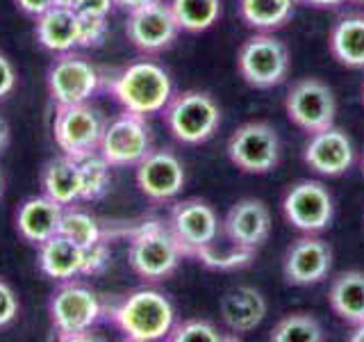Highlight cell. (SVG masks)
<instances>
[{
    "label": "cell",
    "mask_w": 364,
    "mask_h": 342,
    "mask_svg": "<svg viewBox=\"0 0 364 342\" xmlns=\"http://www.w3.org/2000/svg\"><path fill=\"white\" fill-rule=\"evenodd\" d=\"M107 317L125 340L157 342L166 340L176 324V308L157 288H136L107 308Z\"/></svg>",
    "instance_id": "1"
},
{
    "label": "cell",
    "mask_w": 364,
    "mask_h": 342,
    "mask_svg": "<svg viewBox=\"0 0 364 342\" xmlns=\"http://www.w3.org/2000/svg\"><path fill=\"white\" fill-rule=\"evenodd\" d=\"M107 89L125 112L141 117L164 112L173 98V80L162 64L153 60H136L123 66L109 78Z\"/></svg>",
    "instance_id": "2"
},
{
    "label": "cell",
    "mask_w": 364,
    "mask_h": 342,
    "mask_svg": "<svg viewBox=\"0 0 364 342\" xmlns=\"http://www.w3.org/2000/svg\"><path fill=\"white\" fill-rule=\"evenodd\" d=\"M105 315L107 308L102 306L98 292L77 279L62 281L48 299L50 326L60 340H91V331Z\"/></svg>",
    "instance_id": "3"
},
{
    "label": "cell",
    "mask_w": 364,
    "mask_h": 342,
    "mask_svg": "<svg viewBox=\"0 0 364 342\" xmlns=\"http://www.w3.org/2000/svg\"><path fill=\"white\" fill-rule=\"evenodd\" d=\"M182 258L185 254H182L176 235L162 219H146L130 231L128 260L139 279L159 283L173 276Z\"/></svg>",
    "instance_id": "4"
},
{
    "label": "cell",
    "mask_w": 364,
    "mask_h": 342,
    "mask_svg": "<svg viewBox=\"0 0 364 342\" xmlns=\"http://www.w3.org/2000/svg\"><path fill=\"white\" fill-rule=\"evenodd\" d=\"M164 123L176 142L200 146L210 142L221 125V108L208 91L187 89L173 94L164 108Z\"/></svg>",
    "instance_id": "5"
},
{
    "label": "cell",
    "mask_w": 364,
    "mask_h": 342,
    "mask_svg": "<svg viewBox=\"0 0 364 342\" xmlns=\"http://www.w3.org/2000/svg\"><path fill=\"white\" fill-rule=\"evenodd\" d=\"M289 51L271 32L248 37L237 53V68L244 83L255 89H273L289 76Z\"/></svg>",
    "instance_id": "6"
},
{
    "label": "cell",
    "mask_w": 364,
    "mask_h": 342,
    "mask_svg": "<svg viewBox=\"0 0 364 342\" xmlns=\"http://www.w3.org/2000/svg\"><path fill=\"white\" fill-rule=\"evenodd\" d=\"M228 157L244 174H269L280 165L282 144L278 130L267 121L242 123L228 140Z\"/></svg>",
    "instance_id": "7"
},
{
    "label": "cell",
    "mask_w": 364,
    "mask_h": 342,
    "mask_svg": "<svg viewBox=\"0 0 364 342\" xmlns=\"http://www.w3.org/2000/svg\"><path fill=\"white\" fill-rule=\"evenodd\" d=\"M153 151V130L141 114L125 112L107 121L98 153L109 162L112 169L136 167Z\"/></svg>",
    "instance_id": "8"
},
{
    "label": "cell",
    "mask_w": 364,
    "mask_h": 342,
    "mask_svg": "<svg viewBox=\"0 0 364 342\" xmlns=\"http://www.w3.org/2000/svg\"><path fill=\"white\" fill-rule=\"evenodd\" d=\"M105 125L107 119L102 117V112L91 108L89 103L60 105L53 119V137L64 155L80 160L98 151Z\"/></svg>",
    "instance_id": "9"
},
{
    "label": "cell",
    "mask_w": 364,
    "mask_h": 342,
    "mask_svg": "<svg viewBox=\"0 0 364 342\" xmlns=\"http://www.w3.org/2000/svg\"><path fill=\"white\" fill-rule=\"evenodd\" d=\"M282 214L296 231L318 235L335 219V199L321 180H296L282 197Z\"/></svg>",
    "instance_id": "10"
},
{
    "label": "cell",
    "mask_w": 364,
    "mask_h": 342,
    "mask_svg": "<svg viewBox=\"0 0 364 342\" xmlns=\"http://www.w3.org/2000/svg\"><path fill=\"white\" fill-rule=\"evenodd\" d=\"M284 110H287V117L296 128L312 135L335 125L337 98L335 91L323 80L303 78L289 87L287 98H284Z\"/></svg>",
    "instance_id": "11"
},
{
    "label": "cell",
    "mask_w": 364,
    "mask_h": 342,
    "mask_svg": "<svg viewBox=\"0 0 364 342\" xmlns=\"http://www.w3.org/2000/svg\"><path fill=\"white\" fill-rule=\"evenodd\" d=\"M168 228L176 235L185 258H196L200 251L219 242L221 222L208 201L185 199L171 208Z\"/></svg>",
    "instance_id": "12"
},
{
    "label": "cell",
    "mask_w": 364,
    "mask_h": 342,
    "mask_svg": "<svg viewBox=\"0 0 364 342\" xmlns=\"http://www.w3.org/2000/svg\"><path fill=\"white\" fill-rule=\"evenodd\" d=\"M46 80H48V94L57 108L89 103L102 83L98 68L73 51L55 57Z\"/></svg>",
    "instance_id": "13"
},
{
    "label": "cell",
    "mask_w": 364,
    "mask_h": 342,
    "mask_svg": "<svg viewBox=\"0 0 364 342\" xmlns=\"http://www.w3.org/2000/svg\"><path fill=\"white\" fill-rule=\"evenodd\" d=\"M134 169L136 187L151 203H168L185 190V162L171 148H153Z\"/></svg>",
    "instance_id": "14"
},
{
    "label": "cell",
    "mask_w": 364,
    "mask_h": 342,
    "mask_svg": "<svg viewBox=\"0 0 364 342\" xmlns=\"http://www.w3.org/2000/svg\"><path fill=\"white\" fill-rule=\"evenodd\" d=\"M125 34H128V41L136 51L146 55H157L168 51L176 43L180 26L173 11H171V5L164 3V0H155V3L146 7L128 11Z\"/></svg>",
    "instance_id": "15"
},
{
    "label": "cell",
    "mask_w": 364,
    "mask_h": 342,
    "mask_svg": "<svg viewBox=\"0 0 364 342\" xmlns=\"http://www.w3.org/2000/svg\"><path fill=\"white\" fill-rule=\"evenodd\" d=\"M333 269V249L314 233L294 239L282 256V276L289 285L310 288L328 279Z\"/></svg>",
    "instance_id": "16"
},
{
    "label": "cell",
    "mask_w": 364,
    "mask_h": 342,
    "mask_svg": "<svg viewBox=\"0 0 364 342\" xmlns=\"http://www.w3.org/2000/svg\"><path fill=\"white\" fill-rule=\"evenodd\" d=\"M303 162L328 178L344 176L355 162V146L350 135L337 125L312 133L303 146Z\"/></svg>",
    "instance_id": "17"
},
{
    "label": "cell",
    "mask_w": 364,
    "mask_h": 342,
    "mask_svg": "<svg viewBox=\"0 0 364 342\" xmlns=\"http://www.w3.org/2000/svg\"><path fill=\"white\" fill-rule=\"evenodd\" d=\"M228 244L257 254L271 235V210L262 199H239L221 222Z\"/></svg>",
    "instance_id": "18"
},
{
    "label": "cell",
    "mask_w": 364,
    "mask_h": 342,
    "mask_svg": "<svg viewBox=\"0 0 364 342\" xmlns=\"http://www.w3.org/2000/svg\"><path fill=\"white\" fill-rule=\"evenodd\" d=\"M223 324L232 333H250L267 317V299L253 285H235L221 296L219 304Z\"/></svg>",
    "instance_id": "19"
},
{
    "label": "cell",
    "mask_w": 364,
    "mask_h": 342,
    "mask_svg": "<svg viewBox=\"0 0 364 342\" xmlns=\"http://www.w3.org/2000/svg\"><path fill=\"white\" fill-rule=\"evenodd\" d=\"M64 205L50 197H28L16 210V231L26 242L39 247L46 239L60 233Z\"/></svg>",
    "instance_id": "20"
},
{
    "label": "cell",
    "mask_w": 364,
    "mask_h": 342,
    "mask_svg": "<svg viewBox=\"0 0 364 342\" xmlns=\"http://www.w3.org/2000/svg\"><path fill=\"white\" fill-rule=\"evenodd\" d=\"M34 21V34L41 48L55 55L80 48V14L68 5H55Z\"/></svg>",
    "instance_id": "21"
},
{
    "label": "cell",
    "mask_w": 364,
    "mask_h": 342,
    "mask_svg": "<svg viewBox=\"0 0 364 342\" xmlns=\"http://www.w3.org/2000/svg\"><path fill=\"white\" fill-rule=\"evenodd\" d=\"M37 260H39V269L48 279L57 283L73 281L77 276H82L85 249L77 247L66 235L57 233L37 247Z\"/></svg>",
    "instance_id": "22"
},
{
    "label": "cell",
    "mask_w": 364,
    "mask_h": 342,
    "mask_svg": "<svg viewBox=\"0 0 364 342\" xmlns=\"http://www.w3.org/2000/svg\"><path fill=\"white\" fill-rule=\"evenodd\" d=\"M41 190L60 205H73L82 201V178L80 162L71 155L50 157L41 169Z\"/></svg>",
    "instance_id": "23"
},
{
    "label": "cell",
    "mask_w": 364,
    "mask_h": 342,
    "mask_svg": "<svg viewBox=\"0 0 364 342\" xmlns=\"http://www.w3.org/2000/svg\"><path fill=\"white\" fill-rule=\"evenodd\" d=\"M328 304L333 313L350 326L364 322V271L346 269L330 281Z\"/></svg>",
    "instance_id": "24"
},
{
    "label": "cell",
    "mask_w": 364,
    "mask_h": 342,
    "mask_svg": "<svg viewBox=\"0 0 364 342\" xmlns=\"http://www.w3.org/2000/svg\"><path fill=\"white\" fill-rule=\"evenodd\" d=\"M328 46L341 66L364 71V14L353 11V14L341 16L330 28Z\"/></svg>",
    "instance_id": "25"
},
{
    "label": "cell",
    "mask_w": 364,
    "mask_h": 342,
    "mask_svg": "<svg viewBox=\"0 0 364 342\" xmlns=\"http://www.w3.org/2000/svg\"><path fill=\"white\" fill-rule=\"evenodd\" d=\"M296 5V0H239V16L257 32H273L291 21Z\"/></svg>",
    "instance_id": "26"
},
{
    "label": "cell",
    "mask_w": 364,
    "mask_h": 342,
    "mask_svg": "<svg viewBox=\"0 0 364 342\" xmlns=\"http://www.w3.org/2000/svg\"><path fill=\"white\" fill-rule=\"evenodd\" d=\"M171 11L180 30L198 34L221 19V0H171Z\"/></svg>",
    "instance_id": "27"
},
{
    "label": "cell",
    "mask_w": 364,
    "mask_h": 342,
    "mask_svg": "<svg viewBox=\"0 0 364 342\" xmlns=\"http://www.w3.org/2000/svg\"><path fill=\"white\" fill-rule=\"evenodd\" d=\"M60 233L66 235L68 239H73L77 247L89 249L105 239V233L98 224V219L89 210L80 208V205H64L62 212V224H60Z\"/></svg>",
    "instance_id": "28"
},
{
    "label": "cell",
    "mask_w": 364,
    "mask_h": 342,
    "mask_svg": "<svg viewBox=\"0 0 364 342\" xmlns=\"http://www.w3.org/2000/svg\"><path fill=\"white\" fill-rule=\"evenodd\" d=\"M271 342H323L326 333L321 322L312 313H289L271 328Z\"/></svg>",
    "instance_id": "29"
},
{
    "label": "cell",
    "mask_w": 364,
    "mask_h": 342,
    "mask_svg": "<svg viewBox=\"0 0 364 342\" xmlns=\"http://www.w3.org/2000/svg\"><path fill=\"white\" fill-rule=\"evenodd\" d=\"M82 178V201H98L105 197L112 182V167L98 151L77 160Z\"/></svg>",
    "instance_id": "30"
},
{
    "label": "cell",
    "mask_w": 364,
    "mask_h": 342,
    "mask_svg": "<svg viewBox=\"0 0 364 342\" xmlns=\"http://www.w3.org/2000/svg\"><path fill=\"white\" fill-rule=\"evenodd\" d=\"M171 342H223L228 340L219 328L208 319H185V322L173 324L168 338Z\"/></svg>",
    "instance_id": "31"
},
{
    "label": "cell",
    "mask_w": 364,
    "mask_h": 342,
    "mask_svg": "<svg viewBox=\"0 0 364 342\" xmlns=\"http://www.w3.org/2000/svg\"><path fill=\"white\" fill-rule=\"evenodd\" d=\"M253 251H246V249H237V247H228V251H216V244L200 251L196 256L198 262H203L205 267L210 269H219V271H230V269H239V267H246L250 265L253 260Z\"/></svg>",
    "instance_id": "32"
},
{
    "label": "cell",
    "mask_w": 364,
    "mask_h": 342,
    "mask_svg": "<svg viewBox=\"0 0 364 342\" xmlns=\"http://www.w3.org/2000/svg\"><path fill=\"white\" fill-rule=\"evenodd\" d=\"M107 37V16H80V48H98Z\"/></svg>",
    "instance_id": "33"
},
{
    "label": "cell",
    "mask_w": 364,
    "mask_h": 342,
    "mask_svg": "<svg viewBox=\"0 0 364 342\" xmlns=\"http://www.w3.org/2000/svg\"><path fill=\"white\" fill-rule=\"evenodd\" d=\"M18 311H21V304H18L14 288L0 276V331L7 328L9 324H14Z\"/></svg>",
    "instance_id": "34"
},
{
    "label": "cell",
    "mask_w": 364,
    "mask_h": 342,
    "mask_svg": "<svg viewBox=\"0 0 364 342\" xmlns=\"http://www.w3.org/2000/svg\"><path fill=\"white\" fill-rule=\"evenodd\" d=\"M109 247H107V239L85 249V265H82V276H96L102 269L109 265Z\"/></svg>",
    "instance_id": "35"
},
{
    "label": "cell",
    "mask_w": 364,
    "mask_h": 342,
    "mask_svg": "<svg viewBox=\"0 0 364 342\" xmlns=\"http://www.w3.org/2000/svg\"><path fill=\"white\" fill-rule=\"evenodd\" d=\"M80 16H109V11L117 7L114 0H64Z\"/></svg>",
    "instance_id": "36"
},
{
    "label": "cell",
    "mask_w": 364,
    "mask_h": 342,
    "mask_svg": "<svg viewBox=\"0 0 364 342\" xmlns=\"http://www.w3.org/2000/svg\"><path fill=\"white\" fill-rule=\"evenodd\" d=\"M18 83V76H16V68L11 64L9 57L0 51V100H5L11 91L16 89Z\"/></svg>",
    "instance_id": "37"
},
{
    "label": "cell",
    "mask_w": 364,
    "mask_h": 342,
    "mask_svg": "<svg viewBox=\"0 0 364 342\" xmlns=\"http://www.w3.org/2000/svg\"><path fill=\"white\" fill-rule=\"evenodd\" d=\"M14 3H16V7L23 11V14L37 19V16L43 14V11H48L50 7L60 5L62 0H14Z\"/></svg>",
    "instance_id": "38"
},
{
    "label": "cell",
    "mask_w": 364,
    "mask_h": 342,
    "mask_svg": "<svg viewBox=\"0 0 364 342\" xmlns=\"http://www.w3.org/2000/svg\"><path fill=\"white\" fill-rule=\"evenodd\" d=\"M296 3L307 5V7H314V9H335L339 5L348 3V0H296Z\"/></svg>",
    "instance_id": "39"
},
{
    "label": "cell",
    "mask_w": 364,
    "mask_h": 342,
    "mask_svg": "<svg viewBox=\"0 0 364 342\" xmlns=\"http://www.w3.org/2000/svg\"><path fill=\"white\" fill-rule=\"evenodd\" d=\"M151 3H155V0H114V5L121 7L123 11H134V9L146 7V5H151Z\"/></svg>",
    "instance_id": "40"
},
{
    "label": "cell",
    "mask_w": 364,
    "mask_h": 342,
    "mask_svg": "<svg viewBox=\"0 0 364 342\" xmlns=\"http://www.w3.org/2000/svg\"><path fill=\"white\" fill-rule=\"evenodd\" d=\"M7 144H9V125L3 117H0V153L5 151Z\"/></svg>",
    "instance_id": "41"
},
{
    "label": "cell",
    "mask_w": 364,
    "mask_h": 342,
    "mask_svg": "<svg viewBox=\"0 0 364 342\" xmlns=\"http://www.w3.org/2000/svg\"><path fill=\"white\" fill-rule=\"evenodd\" d=\"M350 342H364V322L358 324V326H353V333L348 336Z\"/></svg>",
    "instance_id": "42"
},
{
    "label": "cell",
    "mask_w": 364,
    "mask_h": 342,
    "mask_svg": "<svg viewBox=\"0 0 364 342\" xmlns=\"http://www.w3.org/2000/svg\"><path fill=\"white\" fill-rule=\"evenodd\" d=\"M0 194H3V174H0Z\"/></svg>",
    "instance_id": "43"
},
{
    "label": "cell",
    "mask_w": 364,
    "mask_h": 342,
    "mask_svg": "<svg viewBox=\"0 0 364 342\" xmlns=\"http://www.w3.org/2000/svg\"><path fill=\"white\" fill-rule=\"evenodd\" d=\"M348 3H364V0H348Z\"/></svg>",
    "instance_id": "44"
},
{
    "label": "cell",
    "mask_w": 364,
    "mask_h": 342,
    "mask_svg": "<svg viewBox=\"0 0 364 342\" xmlns=\"http://www.w3.org/2000/svg\"><path fill=\"white\" fill-rule=\"evenodd\" d=\"M362 174H364V157H362Z\"/></svg>",
    "instance_id": "45"
},
{
    "label": "cell",
    "mask_w": 364,
    "mask_h": 342,
    "mask_svg": "<svg viewBox=\"0 0 364 342\" xmlns=\"http://www.w3.org/2000/svg\"><path fill=\"white\" fill-rule=\"evenodd\" d=\"M362 100H364V85H362Z\"/></svg>",
    "instance_id": "46"
},
{
    "label": "cell",
    "mask_w": 364,
    "mask_h": 342,
    "mask_svg": "<svg viewBox=\"0 0 364 342\" xmlns=\"http://www.w3.org/2000/svg\"><path fill=\"white\" fill-rule=\"evenodd\" d=\"M62 3H64V0H62Z\"/></svg>",
    "instance_id": "47"
}]
</instances>
